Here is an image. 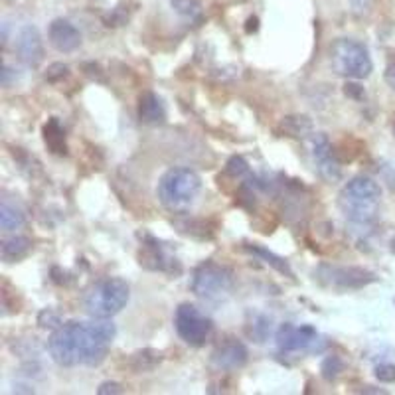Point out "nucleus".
<instances>
[{
  "mask_svg": "<svg viewBox=\"0 0 395 395\" xmlns=\"http://www.w3.org/2000/svg\"><path fill=\"white\" fill-rule=\"evenodd\" d=\"M311 157H313V165L316 168V172L326 180V182H336L340 180L342 168L336 152L332 148L330 140L324 133H314L311 137Z\"/></svg>",
  "mask_w": 395,
  "mask_h": 395,
  "instance_id": "obj_10",
  "label": "nucleus"
},
{
  "mask_svg": "<svg viewBox=\"0 0 395 395\" xmlns=\"http://www.w3.org/2000/svg\"><path fill=\"white\" fill-rule=\"evenodd\" d=\"M44 143H46L48 148H50L54 155H60V157L67 155L65 130L55 117H52V119L48 121L46 125H44Z\"/></svg>",
  "mask_w": 395,
  "mask_h": 395,
  "instance_id": "obj_17",
  "label": "nucleus"
},
{
  "mask_svg": "<svg viewBox=\"0 0 395 395\" xmlns=\"http://www.w3.org/2000/svg\"><path fill=\"white\" fill-rule=\"evenodd\" d=\"M321 372L322 377H324L326 382H334V379L344 372V362H342V358H338V356H328V358L322 362Z\"/></svg>",
  "mask_w": 395,
  "mask_h": 395,
  "instance_id": "obj_23",
  "label": "nucleus"
},
{
  "mask_svg": "<svg viewBox=\"0 0 395 395\" xmlns=\"http://www.w3.org/2000/svg\"><path fill=\"white\" fill-rule=\"evenodd\" d=\"M129 299V283L119 277H109L89 289L83 301V308L91 318H113L127 306Z\"/></svg>",
  "mask_w": 395,
  "mask_h": 395,
  "instance_id": "obj_4",
  "label": "nucleus"
},
{
  "mask_svg": "<svg viewBox=\"0 0 395 395\" xmlns=\"http://www.w3.org/2000/svg\"><path fill=\"white\" fill-rule=\"evenodd\" d=\"M26 223V216L20 210L16 204L9 202V198H2L0 204V226L4 231H16L24 228Z\"/></svg>",
  "mask_w": 395,
  "mask_h": 395,
  "instance_id": "obj_18",
  "label": "nucleus"
},
{
  "mask_svg": "<svg viewBox=\"0 0 395 395\" xmlns=\"http://www.w3.org/2000/svg\"><path fill=\"white\" fill-rule=\"evenodd\" d=\"M32 251V241L24 235H12V238L2 239L0 243V255L4 263H16L24 259Z\"/></svg>",
  "mask_w": 395,
  "mask_h": 395,
  "instance_id": "obj_16",
  "label": "nucleus"
},
{
  "mask_svg": "<svg viewBox=\"0 0 395 395\" xmlns=\"http://www.w3.org/2000/svg\"><path fill=\"white\" fill-rule=\"evenodd\" d=\"M97 394H99V395L123 394V386H121V384H115V382H107V384H101V386H99Z\"/></svg>",
  "mask_w": 395,
  "mask_h": 395,
  "instance_id": "obj_32",
  "label": "nucleus"
},
{
  "mask_svg": "<svg viewBox=\"0 0 395 395\" xmlns=\"http://www.w3.org/2000/svg\"><path fill=\"white\" fill-rule=\"evenodd\" d=\"M245 249H247L249 253H253V255H257V257L265 259V263H269V265L273 267L275 271H279V273H283V275L286 277H293V271H291V267H289V263H286L285 259L279 257V255H275V253H271L269 249L259 247V245H245Z\"/></svg>",
  "mask_w": 395,
  "mask_h": 395,
  "instance_id": "obj_19",
  "label": "nucleus"
},
{
  "mask_svg": "<svg viewBox=\"0 0 395 395\" xmlns=\"http://www.w3.org/2000/svg\"><path fill=\"white\" fill-rule=\"evenodd\" d=\"M382 188L368 176H356L338 194V206L354 228H372L379 213Z\"/></svg>",
  "mask_w": 395,
  "mask_h": 395,
  "instance_id": "obj_2",
  "label": "nucleus"
},
{
  "mask_svg": "<svg viewBox=\"0 0 395 395\" xmlns=\"http://www.w3.org/2000/svg\"><path fill=\"white\" fill-rule=\"evenodd\" d=\"M48 40L50 44L62 52V54H72L77 48L82 46V32L64 18H55L50 28H48Z\"/></svg>",
  "mask_w": 395,
  "mask_h": 395,
  "instance_id": "obj_14",
  "label": "nucleus"
},
{
  "mask_svg": "<svg viewBox=\"0 0 395 395\" xmlns=\"http://www.w3.org/2000/svg\"><path fill=\"white\" fill-rule=\"evenodd\" d=\"M202 190V178L192 168H170L158 180V200L170 211L188 210Z\"/></svg>",
  "mask_w": 395,
  "mask_h": 395,
  "instance_id": "obj_3",
  "label": "nucleus"
},
{
  "mask_svg": "<svg viewBox=\"0 0 395 395\" xmlns=\"http://www.w3.org/2000/svg\"><path fill=\"white\" fill-rule=\"evenodd\" d=\"M247 348L235 338H226L211 352V364L220 369H239L247 364Z\"/></svg>",
  "mask_w": 395,
  "mask_h": 395,
  "instance_id": "obj_13",
  "label": "nucleus"
},
{
  "mask_svg": "<svg viewBox=\"0 0 395 395\" xmlns=\"http://www.w3.org/2000/svg\"><path fill=\"white\" fill-rule=\"evenodd\" d=\"M391 249H394V253H395V239H394V241H391Z\"/></svg>",
  "mask_w": 395,
  "mask_h": 395,
  "instance_id": "obj_34",
  "label": "nucleus"
},
{
  "mask_svg": "<svg viewBox=\"0 0 395 395\" xmlns=\"http://www.w3.org/2000/svg\"><path fill=\"white\" fill-rule=\"evenodd\" d=\"M376 377L384 384H395V366L391 364H379L376 368Z\"/></svg>",
  "mask_w": 395,
  "mask_h": 395,
  "instance_id": "obj_29",
  "label": "nucleus"
},
{
  "mask_svg": "<svg viewBox=\"0 0 395 395\" xmlns=\"http://www.w3.org/2000/svg\"><path fill=\"white\" fill-rule=\"evenodd\" d=\"M170 6L184 18H198L202 14V4L200 0H170Z\"/></svg>",
  "mask_w": 395,
  "mask_h": 395,
  "instance_id": "obj_22",
  "label": "nucleus"
},
{
  "mask_svg": "<svg viewBox=\"0 0 395 395\" xmlns=\"http://www.w3.org/2000/svg\"><path fill=\"white\" fill-rule=\"evenodd\" d=\"M314 277L322 285L350 291V289H362L369 283H376L377 277L362 267H336V265H321L314 271Z\"/></svg>",
  "mask_w": 395,
  "mask_h": 395,
  "instance_id": "obj_8",
  "label": "nucleus"
},
{
  "mask_svg": "<svg viewBox=\"0 0 395 395\" xmlns=\"http://www.w3.org/2000/svg\"><path fill=\"white\" fill-rule=\"evenodd\" d=\"M344 93L348 95L350 99H356V101H362L364 97H366V91H364V87L358 85V83L354 82H348L344 85Z\"/></svg>",
  "mask_w": 395,
  "mask_h": 395,
  "instance_id": "obj_30",
  "label": "nucleus"
},
{
  "mask_svg": "<svg viewBox=\"0 0 395 395\" xmlns=\"http://www.w3.org/2000/svg\"><path fill=\"white\" fill-rule=\"evenodd\" d=\"M117 326L109 318H93L91 322H65L57 326L50 340V356L62 368L74 366H99L111 344L115 340Z\"/></svg>",
  "mask_w": 395,
  "mask_h": 395,
  "instance_id": "obj_1",
  "label": "nucleus"
},
{
  "mask_svg": "<svg viewBox=\"0 0 395 395\" xmlns=\"http://www.w3.org/2000/svg\"><path fill=\"white\" fill-rule=\"evenodd\" d=\"M160 362H162V354L157 350L147 348L133 356V368L137 372H150L157 368Z\"/></svg>",
  "mask_w": 395,
  "mask_h": 395,
  "instance_id": "obj_20",
  "label": "nucleus"
},
{
  "mask_svg": "<svg viewBox=\"0 0 395 395\" xmlns=\"http://www.w3.org/2000/svg\"><path fill=\"white\" fill-rule=\"evenodd\" d=\"M174 328L178 336L194 348H200L213 334V321L194 304H180L174 313Z\"/></svg>",
  "mask_w": 395,
  "mask_h": 395,
  "instance_id": "obj_7",
  "label": "nucleus"
},
{
  "mask_svg": "<svg viewBox=\"0 0 395 395\" xmlns=\"http://www.w3.org/2000/svg\"><path fill=\"white\" fill-rule=\"evenodd\" d=\"M140 239H143V247H145V253L140 255V265L148 267V269H155V271H168V273H180V267H178V261H176L172 255L166 253L165 245L155 239L148 233H140Z\"/></svg>",
  "mask_w": 395,
  "mask_h": 395,
  "instance_id": "obj_12",
  "label": "nucleus"
},
{
  "mask_svg": "<svg viewBox=\"0 0 395 395\" xmlns=\"http://www.w3.org/2000/svg\"><path fill=\"white\" fill-rule=\"evenodd\" d=\"M228 172H230L233 178H241V176H245L249 172V166L241 157H233L230 158V162H228Z\"/></svg>",
  "mask_w": 395,
  "mask_h": 395,
  "instance_id": "obj_27",
  "label": "nucleus"
},
{
  "mask_svg": "<svg viewBox=\"0 0 395 395\" xmlns=\"http://www.w3.org/2000/svg\"><path fill=\"white\" fill-rule=\"evenodd\" d=\"M14 50L18 60L28 67H38L44 60V42L36 26L28 24L20 28L18 36L14 40Z\"/></svg>",
  "mask_w": 395,
  "mask_h": 395,
  "instance_id": "obj_11",
  "label": "nucleus"
},
{
  "mask_svg": "<svg viewBox=\"0 0 395 395\" xmlns=\"http://www.w3.org/2000/svg\"><path fill=\"white\" fill-rule=\"evenodd\" d=\"M190 286L192 293L204 301H220L233 289V273L228 267L206 261L196 267Z\"/></svg>",
  "mask_w": 395,
  "mask_h": 395,
  "instance_id": "obj_6",
  "label": "nucleus"
},
{
  "mask_svg": "<svg viewBox=\"0 0 395 395\" xmlns=\"http://www.w3.org/2000/svg\"><path fill=\"white\" fill-rule=\"evenodd\" d=\"M283 130L289 137H306L308 133H313V123L308 117H286L283 121Z\"/></svg>",
  "mask_w": 395,
  "mask_h": 395,
  "instance_id": "obj_21",
  "label": "nucleus"
},
{
  "mask_svg": "<svg viewBox=\"0 0 395 395\" xmlns=\"http://www.w3.org/2000/svg\"><path fill=\"white\" fill-rule=\"evenodd\" d=\"M321 336L311 324H283L277 330V346L281 352H321Z\"/></svg>",
  "mask_w": 395,
  "mask_h": 395,
  "instance_id": "obj_9",
  "label": "nucleus"
},
{
  "mask_svg": "<svg viewBox=\"0 0 395 395\" xmlns=\"http://www.w3.org/2000/svg\"><path fill=\"white\" fill-rule=\"evenodd\" d=\"M330 64L336 74L348 79H366L374 69L368 48L352 38H338L332 44Z\"/></svg>",
  "mask_w": 395,
  "mask_h": 395,
  "instance_id": "obj_5",
  "label": "nucleus"
},
{
  "mask_svg": "<svg viewBox=\"0 0 395 395\" xmlns=\"http://www.w3.org/2000/svg\"><path fill=\"white\" fill-rule=\"evenodd\" d=\"M384 77H386V83L395 91V54L389 55L386 65V72H384Z\"/></svg>",
  "mask_w": 395,
  "mask_h": 395,
  "instance_id": "obj_31",
  "label": "nucleus"
},
{
  "mask_svg": "<svg viewBox=\"0 0 395 395\" xmlns=\"http://www.w3.org/2000/svg\"><path fill=\"white\" fill-rule=\"evenodd\" d=\"M38 324H40V328H52V330H55L57 326H62V318L52 308H44L42 313L38 314Z\"/></svg>",
  "mask_w": 395,
  "mask_h": 395,
  "instance_id": "obj_25",
  "label": "nucleus"
},
{
  "mask_svg": "<svg viewBox=\"0 0 395 395\" xmlns=\"http://www.w3.org/2000/svg\"><path fill=\"white\" fill-rule=\"evenodd\" d=\"M249 334L251 338H255V342H265V338L271 334V321L267 316H255V321L249 328Z\"/></svg>",
  "mask_w": 395,
  "mask_h": 395,
  "instance_id": "obj_24",
  "label": "nucleus"
},
{
  "mask_svg": "<svg viewBox=\"0 0 395 395\" xmlns=\"http://www.w3.org/2000/svg\"><path fill=\"white\" fill-rule=\"evenodd\" d=\"M138 119L147 125H160L166 119V107L157 93L147 91L138 99Z\"/></svg>",
  "mask_w": 395,
  "mask_h": 395,
  "instance_id": "obj_15",
  "label": "nucleus"
},
{
  "mask_svg": "<svg viewBox=\"0 0 395 395\" xmlns=\"http://www.w3.org/2000/svg\"><path fill=\"white\" fill-rule=\"evenodd\" d=\"M12 77L16 79V74H12L10 65L9 64L2 65V85H4V87H9L10 83H12Z\"/></svg>",
  "mask_w": 395,
  "mask_h": 395,
  "instance_id": "obj_33",
  "label": "nucleus"
},
{
  "mask_svg": "<svg viewBox=\"0 0 395 395\" xmlns=\"http://www.w3.org/2000/svg\"><path fill=\"white\" fill-rule=\"evenodd\" d=\"M127 20H129L127 6H125V4H119L117 9H113L109 14L105 16V26H123Z\"/></svg>",
  "mask_w": 395,
  "mask_h": 395,
  "instance_id": "obj_26",
  "label": "nucleus"
},
{
  "mask_svg": "<svg viewBox=\"0 0 395 395\" xmlns=\"http://www.w3.org/2000/svg\"><path fill=\"white\" fill-rule=\"evenodd\" d=\"M67 74H69V67L65 64H62V62H57V64H52L50 67H48L46 72V79L48 82H60V79H64V77H67Z\"/></svg>",
  "mask_w": 395,
  "mask_h": 395,
  "instance_id": "obj_28",
  "label": "nucleus"
}]
</instances>
